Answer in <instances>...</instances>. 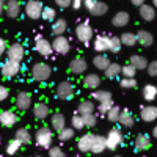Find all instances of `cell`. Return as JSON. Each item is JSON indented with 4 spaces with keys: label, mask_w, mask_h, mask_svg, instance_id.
<instances>
[{
    "label": "cell",
    "mask_w": 157,
    "mask_h": 157,
    "mask_svg": "<svg viewBox=\"0 0 157 157\" xmlns=\"http://www.w3.org/2000/svg\"><path fill=\"white\" fill-rule=\"evenodd\" d=\"M35 157H43V155H35Z\"/></svg>",
    "instance_id": "6125c7cd"
},
{
    "label": "cell",
    "mask_w": 157,
    "mask_h": 157,
    "mask_svg": "<svg viewBox=\"0 0 157 157\" xmlns=\"http://www.w3.org/2000/svg\"><path fill=\"white\" fill-rule=\"evenodd\" d=\"M146 71H148V74H149L151 77H157V60H154V61L148 63Z\"/></svg>",
    "instance_id": "c3c4849f"
},
{
    "label": "cell",
    "mask_w": 157,
    "mask_h": 157,
    "mask_svg": "<svg viewBox=\"0 0 157 157\" xmlns=\"http://www.w3.org/2000/svg\"><path fill=\"white\" fill-rule=\"evenodd\" d=\"M101 80L102 78L98 75V74H86L85 78H83V86L88 88V90H98L99 85H101Z\"/></svg>",
    "instance_id": "7402d4cb"
},
{
    "label": "cell",
    "mask_w": 157,
    "mask_h": 157,
    "mask_svg": "<svg viewBox=\"0 0 157 157\" xmlns=\"http://www.w3.org/2000/svg\"><path fill=\"white\" fill-rule=\"evenodd\" d=\"M71 123H72V129L74 130H82L83 127H85V123H83V118L78 115V113H75L74 116H72V120H71Z\"/></svg>",
    "instance_id": "b9f144b4"
},
{
    "label": "cell",
    "mask_w": 157,
    "mask_h": 157,
    "mask_svg": "<svg viewBox=\"0 0 157 157\" xmlns=\"http://www.w3.org/2000/svg\"><path fill=\"white\" fill-rule=\"evenodd\" d=\"M14 138L21 143V145H30V141H32V135L29 132V129H25V127L16 130V137Z\"/></svg>",
    "instance_id": "4dcf8cb0"
},
{
    "label": "cell",
    "mask_w": 157,
    "mask_h": 157,
    "mask_svg": "<svg viewBox=\"0 0 157 157\" xmlns=\"http://www.w3.org/2000/svg\"><path fill=\"white\" fill-rule=\"evenodd\" d=\"M120 74H121V66L118 63H110L109 68L104 71V75H105L107 78H110V80L112 78H116Z\"/></svg>",
    "instance_id": "836d02e7"
},
{
    "label": "cell",
    "mask_w": 157,
    "mask_h": 157,
    "mask_svg": "<svg viewBox=\"0 0 157 157\" xmlns=\"http://www.w3.org/2000/svg\"><path fill=\"white\" fill-rule=\"evenodd\" d=\"M17 123V115L13 110H2L0 112V124L3 127H13Z\"/></svg>",
    "instance_id": "9a60e30c"
},
{
    "label": "cell",
    "mask_w": 157,
    "mask_h": 157,
    "mask_svg": "<svg viewBox=\"0 0 157 157\" xmlns=\"http://www.w3.org/2000/svg\"><path fill=\"white\" fill-rule=\"evenodd\" d=\"M107 11H109V5L98 0V2L94 3V6H93V10L90 11V14H91V16H104Z\"/></svg>",
    "instance_id": "d590c367"
},
{
    "label": "cell",
    "mask_w": 157,
    "mask_h": 157,
    "mask_svg": "<svg viewBox=\"0 0 157 157\" xmlns=\"http://www.w3.org/2000/svg\"><path fill=\"white\" fill-rule=\"evenodd\" d=\"M123 44H121V39L120 36H112V41H110V50L113 52V54H118V52L121 50Z\"/></svg>",
    "instance_id": "7bdbcfd3"
},
{
    "label": "cell",
    "mask_w": 157,
    "mask_h": 157,
    "mask_svg": "<svg viewBox=\"0 0 157 157\" xmlns=\"http://www.w3.org/2000/svg\"><path fill=\"white\" fill-rule=\"evenodd\" d=\"M54 2H55V5L60 6V8H68V6H71L72 0H54Z\"/></svg>",
    "instance_id": "f907efd6"
},
{
    "label": "cell",
    "mask_w": 157,
    "mask_h": 157,
    "mask_svg": "<svg viewBox=\"0 0 157 157\" xmlns=\"http://www.w3.org/2000/svg\"><path fill=\"white\" fill-rule=\"evenodd\" d=\"M6 55L8 60H14V61H22L25 57V49L21 43H14V44H10L6 49Z\"/></svg>",
    "instance_id": "30bf717a"
},
{
    "label": "cell",
    "mask_w": 157,
    "mask_h": 157,
    "mask_svg": "<svg viewBox=\"0 0 157 157\" xmlns=\"http://www.w3.org/2000/svg\"><path fill=\"white\" fill-rule=\"evenodd\" d=\"M94 109L96 105L93 104V101H82L80 104H78V107H77V113L83 116V115H91V113H94Z\"/></svg>",
    "instance_id": "83f0119b"
},
{
    "label": "cell",
    "mask_w": 157,
    "mask_h": 157,
    "mask_svg": "<svg viewBox=\"0 0 157 157\" xmlns=\"http://www.w3.org/2000/svg\"><path fill=\"white\" fill-rule=\"evenodd\" d=\"M8 96H10V90L6 86H3V85H0V102L5 101Z\"/></svg>",
    "instance_id": "681fc988"
},
{
    "label": "cell",
    "mask_w": 157,
    "mask_h": 157,
    "mask_svg": "<svg viewBox=\"0 0 157 157\" xmlns=\"http://www.w3.org/2000/svg\"><path fill=\"white\" fill-rule=\"evenodd\" d=\"M120 85L123 88H126V90H134V88H137V80H135V77L134 78H124L123 77V80L120 82Z\"/></svg>",
    "instance_id": "f6af8a7d"
},
{
    "label": "cell",
    "mask_w": 157,
    "mask_h": 157,
    "mask_svg": "<svg viewBox=\"0 0 157 157\" xmlns=\"http://www.w3.org/2000/svg\"><path fill=\"white\" fill-rule=\"evenodd\" d=\"M135 74H137V69H135L134 66H130L129 63L124 64V66H121V75H123L124 78H134Z\"/></svg>",
    "instance_id": "8d00e7d4"
},
{
    "label": "cell",
    "mask_w": 157,
    "mask_h": 157,
    "mask_svg": "<svg viewBox=\"0 0 157 157\" xmlns=\"http://www.w3.org/2000/svg\"><path fill=\"white\" fill-rule=\"evenodd\" d=\"M2 13H3V3L0 2V16H2Z\"/></svg>",
    "instance_id": "6f0895ef"
},
{
    "label": "cell",
    "mask_w": 157,
    "mask_h": 157,
    "mask_svg": "<svg viewBox=\"0 0 157 157\" xmlns=\"http://www.w3.org/2000/svg\"><path fill=\"white\" fill-rule=\"evenodd\" d=\"M50 74H52V68L46 61H36L32 66V77L36 82H47Z\"/></svg>",
    "instance_id": "6da1fadb"
},
{
    "label": "cell",
    "mask_w": 157,
    "mask_h": 157,
    "mask_svg": "<svg viewBox=\"0 0 157 157\" xmlns=\"http://www.w3.org/2000/svg\"><path fill=\"white\" fill-rule=\"evenodd\" d=\"M104 149H107L105 138H104L102 135H94L93 145H91V152L93 154H101V152H104Z\"/></svg>",
    "instance_id": "484cf974"
},
{
    "label": "cell",
    "mask_w": 157,
    "mask_h": 157,
    "mask_svg": "<svg viewBox=\"0 0 157 157\" xmlns=\"http://www.w3.org/2000/svg\"><path fill=\"white\" fill-rule=\"evenodd\" d=\"M135 35H137V44H140L143 47H149L154 43V36L148 30H138Z\"/></svg>",
    "instance_id": "ac0fdd59"
},
{
    "label": "cell",
    "mask_w": 157,
    "mask_h": 157,
    "mask_svg": "<svg viewBox=\"0 0 157 157\" xmlns=\"http://www.w3.org/2000/svg\"><path fill=\"white\" fill-rule=\"evenodd\" d=\"M86 69H88V63H86V60L82 58V57H75V58H72L71 63H69V71H71L72 74H75V75L83 74Z\"/></svg>",
    "instance_id": "8fae6325"
},
{
    "label": "cell",
    "mask_w": 157,
    "mask_h": 157,
    "mask_svg": "<svg viewBox=\"0 0 157 157\" xmlns=\"http://www.w3.org/2000/svg\"><path fill=\"white\" fill-rule=\"evenodd\" d=\"M49 157H66V152H64L60 146H54L49 148Z\"/></svg>",
    "instance_id": "bcb514c9"
},
{
    "label": "cell",
    "mask_w": 157,
    "mask_h": 157,
    "mask_svg": "<svg viewBox=\"0 0 157 157\" xmlns=\"http://www.w3.org/2000/svg\"><path fill=\"white\" fill-rule=\"evenodd\" d=\"M120 39H121V44H123V46L132 47V46L137 44V35H135V33H130V32H124V33L120 36Z\"/></svg>",
    "instance_id": "e575fe53"
},
{
    "label": "cell",
    "mask_w": 157,
    "mask_h": 157,
    "mask_svg": "<svg viewBox=\"0 0 157 157\" xmlns=\"http://www.w3.org/2000/svg\"><path fill=\"white\" fill-rule=\"evenodd\" d=\"M152 135H154V138H157V126H154V129H152Z\"/></svg>",
    "instance_id": "9f6ffc18"
},
{
    "label": "cell",
    "mask_w": 157,
    "mask_h": 157,
    "mask_svg": "<svg viewBox=\"0 0 157 157\" xmlns=\"http://www.w3.org/2000/svg\"><path fill=\"white\" fill-rule=\"evenodd\" d=\"M77 157H80V155H77Z\"/></svg>",
    "instance_id": "e7e4bbea"
},
{
    "label": "cell",
    "mask_w": 157,
    "mask_h": 157,
    "mask_svg": "<svg viewBox=\"0 0 157 157\" xmlns=\"http://www.w3.org/2000/svg\"><path fill=\"white\" fill-rule=\"evenodd\" d=\"M98 2V0H83V6L88 10V13L93 10V6H94V3Z\"/></svg>",
    "instance_id": "f5cc1de1"
},
{
    "label": "cell",
    "mask_w": 157,
    "mask_h": 157,
    "mask_svg": "<svg viewBox=\"0 0 157 157\" xmlns=\"http://www.w3.org/2000/svg\"><path fill=\"white\" fill-rule=\"evenodd\" d=\"M50 124H52V127H54V130H57V132H61V130L66 127V118H64L63 113L57 112V113L52 115Z\"/></svg>",
    "instance_id": "ffe728a7"
},
{
    "label": "cell",
    "mask_w": 157,
    "mask_h": 157,
    "mask_svg": "<svg viewBox=\"0 0 157 157\" xmlns=\"http://www.w3.org/2000/svg\"><path fill=\"white\" fill-rule=\"evenodd\" d=\"M52 49H54V52H57V54H60V55H66L71 50V43L64 35L63 36H55L54 41H52Z\"/></svg>",
    "instance_id": "ba28073f"
},
{
    "label": "cell",
    "mask_w": 157,
    "mask_h": 157,
    "mask_svg": "<svg viewBox=\"0 0 157 157\" xmlns=\"http://www.w3.org/2000/svg\"><path fill=\"white\" fill-rule=\"evenodd\" d=\"M123 143V134H121V130L120 129H112L110 132L107 134L105 137V145H107V149H112L115 151L118 146H120Z\"/></svg>",
    "instance_id": "9c48e42d"
},
{
    "label": "cell",
    "mask_w": 157,
    "mask_h": 157,
    "mask_svg": "<svg viewBox=\"0 0 157 157\" xmlns=\"http://www.w3.org/2000/svg\"><path fill=\"white\" fill-rule=\"evenodd\" d=\"M35 141L38 146H41L44 149H49L52 141H54V132L50 130V127H39L35 134Z\"/></svg>",
    "instance_id": "7a4b0ae2"
},
{
    "label": "cell",
    "mask_w": 157,
    "mask_h": 157,
    "mask_svg": "<svg viewBox=\"0 0 157 157\" xmlns=\"http://www.w3.org/2000/svg\"><path fill=\"white\" fill-rule=\"evenodd\" d=\"M143 98H145L148 102L154 101V99L157 98V86L152 85V83L145 85V86H143Z\"/></svg>",
    "instance_id": "d6a6232c"
},
{
    "label": "cell",
    "mask_w": 157,
    "mask_h": 157,
    "mask_svg": "<svg viewBox=\"0 0 157 157\" xmlns=\"http://www.w3.org/2000/svg\"><path fill=\"white\" fill-rule=\"evenodd\" d=\"M75 93V90H74V85L68 80H63L57 85V98L61 99V101H69L72 99Z\"/></svg>",
    "instance_id": "52a82bcc"
},
{
    "label": "cell",
    "mask_w": 157,
    "mask_h": 157,
    "mask_svg": "<svg viewBox=\"0 0 157 157\" xmlns=\"http://www.w3.org/2000/svg\"><path fill=\"white\" fill-rule=\"evenodd\" d=\"M22 145L16 140V138H13V140H10V143L6 145V154H10V155H14L17 151H19V148H21Z\"/></svg>",
    "instance_id": "60d3db41"
},
{
    "label": "cell",
    "mask_w": 157,
    "mask_h": 157,
    "mask_svg": "<svg viewBox=\"0 0 157 157\" xmlns=\"http://www.w3.org/2000/svg\"><path fill=\"white\" fill-rule=\"evenodd\" d=\"M75 36L82 44H88L91 43V38H93V27H91L90 22H80L77 24L75 27Z\"/></svg>",
    "instance_id": "3957f363"
},
{
    "label": "cell",
    "mask_w": 157,
    "mask_h": 157,
    "mask_svg": "<svg viewBox=\"0 0 157 157\" xmlns=\"http://www.w3.org/2000/svg\"><path fill=\"white\" fill-rule=\"evenodd\" d=\"M83 118V123H85V127H94L96 126V123H98V116L94 115V113H91V115H83L82 116Z\"/></svg>",
    "instance_id": "ee69618b"
},
{
    "label": "cell",
    "mask_w": 157,
    "mask_h": 157,
    "mask_svg": "<svg viewBox=\"0 0 157 157\" xmlns=\"http://www.w3.org/2000/svg\"><path fill=\"white\" fill-rule=\"evenodd\" d=\"M129 64L134 66L137 71H141V69H146L148 68V60L141 55H132L129 58Z\"/></svg>",
    "instance_id": "4316f807"
},
{
    "label": "cell",
    "mask_w": 157,
    "mask_h": 157,
    "mask_svg": "<svg viewBox=\"0 0 157 157\" xmlns=\"http://www.w3.org/2000/svg\"><path fill=\"white\" fill-rule=\"evenodd\" d=\"M113 157H121V155H113Z\"/></svg>",
    "instance_id": "94428289"
},
{
    "label": "cell",
    "mask_w": 157,
    "mask_h": 157,
    "mask_svg": "<svg viewBox=\"0 0 157 157\" xmlns=\"http://www.w3.org/2000/svg\"><path fill=\"white\" fill-rule=\"evenodd\" d=\"M91 98L101 104V102L112 101V93H110V91H107V90H94L93 93H91Z\"/></svg>",
    "instance_id": "1f68e13d"
},
{
    "label": "cell",
    "mask_w": 157,
    "mask_h": 157,
    "mask_svg": "<svg viewBox=\"0 0 157 157\" xmlns=\"http://www.w3.org/2000/svg\"><path fill=\"white\" fill-rule=\"evenodd\" d=\"M68 30V22L66 19H57L52 24V35L54 36H63Z\"/></svg>",
    "instance_id": "cb8c5ba5"
},
{
    "label": "cell",
    "mask_w": 157,
    "mask_h": 157,
    "mask_svg": "<svg viewBox=\"0 0 157 157\" xmlns=\"http://www.w3.org/2000/svg\"><path fill=\"white\" fill-rule=\"evenodd\" d=\"M21 71V63L19 61H14V60H5L0 66V72L5 78H13L16 77Z\"/></svg>",
    "instance_id": "277c9868"
},
{
    "label": "cell",
    "mask_w": 157,
    "mask_h": 157,
    "mask_svg": "<svg viewBox=\"0 0 157 157\" xmlns=\"http://www.w3.org/2000/svg\"><path fill=\"white\" fill-rule=\"evenodd\" d=\"M0 145H2V138H0Z\"/></svg>",
    "instance_id": "be15d7a7"
},
{
    "label": "cell",
    "mask_w": 157,
    "mask_h": 157,
    "mask_svg": "<svg viewBox=\"0 0 157 157\" xmlns=\"http://www.w3.org/2000/svg\"><path fill=\"white\" fill-rule=\"evenodd\" d=\"M35 50L38 52L41 57H50L54 49H52V43L47 41V39L41 35H36L35 38Z\"/></svg>",
    "instance_id": "8992f818"
},
{
    "label": "cell",
    "mask_w": 157,
    "mask_h": 157,
    "mask_svg": "<svg viewBox=\"0 0 157 157\" xmlns=\"http://www.w3.org/2000/svg\"><path fill=\"white\" fill-rule=\"evenodd\" d=\"M93 138L94 135L88 132V134H83L80 138L77 140V149L80 152H91V145H93Z\"/></svg>",
    "instance_id": "5bb4252c"
},
{
    "label": "cell",
    "mask_w": 157,
    "mask_h": 157,
    "mask_svg": "<svg viewBox=\"0 0 157 157\" xmlns=\"http://www.w3.org/2000/svg\"><path fill=\"white\" fill-rule=\"evenodd\" d=\"M129 21H130L129 13L118 11L116 14L113 16V19H112V25H113V27H116V29H121V27H126V25L129 24Z\"/></svg>",
    "instance_id": "d6986e66"
},
{
    "label": "cell",
    "mask_w": 157,
    "mask_h": 157,
    "mask_svg": "<svg viewBox=\"0 0 157 157\" xmlns=\"http://www.w3.org/2000/svg\"><path fill=\"white\" fill-rule=\"evenodd\" d=\"M118 123H120L123 127H132L135 124V120H134V115L130 113L129 110H121L120 113V120H118Z\"/></svg>",
    "instance_id": "f1b7e54d"
},
{
    "label": "cell",
    "mask_w": 157,
    "mask_h": 157,
    "mask_svg": "<svg viewBox=\"0 0 157 157\" xmlns=\"http://www.w3.org/2000/svg\"><path fill=\"white\" fill-rule=\"evenodd\" d=\"M71 6H72L74 10H80V8L83 6V0H72Z\"/></svg>",
    "instance_id": "db71d44e"
},
{
    "label": "cell",
    "mask_w": 157,
    "mask_h": 157,
    "mask_svg": "<svg viewBox=\"0 0 157 157\" xmlns=\"http://www.w3.org/2000/svg\"><path fill=\"white\" fill-rule=\"evenodd\" d=\"M152 6H155V8H157V0H152Z\"/></svg>",
    "instance_id": "680465c9"
},
{
    "label": "cell",
    "mask_w": 157,
    "mask_h": 157,
    "mask_svg": "<svg viewBox=\"0 0 157 157\" xmlns=\"http://www.w3.org/2000/svg\"><path fill=\"white\" fill-rule=\"evenodd\" d=\"M140 116L143 121L146 123H152L154 120H157V107L154 105H146L140 110Z\"/></svg>",
    "instance_id": "44dd1931"
},
{
    "label": "cell",
    "mask_w": 157,
    "mask_h": 157,
    "mask_svg": "<svg viewBox=\"0 0 157 157\" xmlns=\"http://www.w3.org/2000/svg\"><path fill=\"white\" fill-rule=\"evenodd\" d=\"M5 11H6V16H8V17L16 19V17L21 14V11H22L21 2H19V0H8L6 6H5Z\"/></svg>",
    "instance_id": "2e32d148"
},
{
    "label": "cell",
    "mask_w": 157,
    "mask_h": 157,
    "mask_svg": "<svg viewBox=\"0 0 157 157\" xmlns=\"http://www.w3.org/2000/svg\"><path fill=\"white\" fill-rule=\"evenodd\" d=\"M130 3H132L134 6H143V5H145V0H130Z\"/></svg>",
    "instance_id": "11a10c76"
},
{
    "label": "cell",
    "mask_w": 157,
    "mask_h": 157,
    "mask_svg": "<svg viewBox=\"0 0 157 157\" xmlns=\"http://www.w3.org/2000/svg\"><path fill=\"white\" fill-rule=\"evenodd\" d=\"M135 151H146V149H149L151 148V137L149 135H146V134H138L137 137H135Z\"/></svg>",
    "instance_id": "e0dca14e"
},
{
    "label": "cell",
    "mask_w": 157,
    "mask_h": 157,
    "mask_svg": "<svg viewBox=\"0 0 157 157\" xmlns=\"http://www.w3.org/2000/svg\"><path fill=\"white\" fill-rule=\"evenodd\" d=\"M33 115L36 120H46V118L50 115V110L47 107V104L44 102H38L35 104V107H33Z\"/></svg>",
    "instance_id": "603a6c76"
},
{
    "label": "cell",
    "mask_w": 157,
    "mask_h": 157,
    "mask_svg": "<svg viewBox=\"0 0 157 157\" xmlns=\"http://www.w3.org/2000/svg\"><path fill=\"white\" fill-rule=\"evenodd\" d=\"M6 49H8V43L3 38H0V57H2L3 54H6Z\"/></svg>",
    "instance_id": "816d5d0a"
},
{
    "label": "cell",
    "mask_w": 157,
    "mask_h": 157,
    "mask_svg": "<svg viewBox=\"0 0 157 157\" xmlns=\"http://www.w3.org/2000/svg\"><path fill=\"white\" fill-rule=\"evenodd\" d=\"M110 41L112 36L109 35H99L94 38V50L99 54H105L107 50H110Z\"/></svg>",
    "instance_id": "4fadbf2b"
},
{
    "label": "cell",
    "mask_w": 157,
    "mask_h": 157,
    "mask_svg": "<svg viewBox=\"0 0 157 157\" xmlns=\"http://www.w3.org/2000/svg\"><path fill=\"white\" fill-rule=\"evenodd\" d=\"M120 113H121V107L113 105V107L107 112V120L112 121V123H116L118 120H120Z\"/></svg>",
    "instance_id": "74e56055"
},
{
    "label": "cell",
    "mask_w": 157,
    "mask_h": 157,
    "mask_svg": "<svg viewBox=\"0 0 157 157\" xmlns=\"http://www.w3.org/2000/svg\"><path fill=\"white\" fill-rule=\"evenodd\" d=\"M0 2H2V3H3V2H8V0H0Z\"/></svg>",
    "instance_id": "91938a15"
},
{
    "label": "cell",
    "mask_w": 157,
    "mask_h": 157,
    "mask_svg": "<svg viewBox=\"0 0 157 157\" xmlns=\"http://www.w3.org/2000/svg\"><path fill=\"white\" fill-rule=\"evenodd\" d=\"M140 16H141L143 21H146V22L152 21V19L155 17V10H154V6L146 5V3L143 5V6H140Z\"/></svg>",
    "instance_id": "f546056e"
},
{
    "label": "cell",
    "mask_w": 157,
    "mask_h": 157,
    "mask_svg": "<svg viewBox=\"0 0 157 157\" xmlns=\"http://www.w3.org/2000/svg\"><path fill=\"white\" fill-rule=\"evenodd\" d=\"M115 105V104H113V101H107V102H101L99 104V107H98V110L102 113V115H107V112L112 109Z\"/></svg>",
    "instance_id": "7dc6e473"
},
{
    "label": "cell",
    "mask_w": 157,
    "mask_h": 157,
    "mask_svg": "<svg viewBox=\"0 0 157 157\" xmlns=\"http://www.w3.org/2000/svg\"><path fill=\"white\" fill-rule=\"evenodd\" d=\"M110 58L105 55V54H99L93 58V64H94V68L99 69V71H105L109 68V64H110Z\"/></svg>",
    "instance_id": "d4e9b609"
},
{
    "label": "cell",
    "mask_w": 157,
    "mask_h": 157,
    "mask_svg": "<svg viewBox=\"0 0 157 157\" xmlns=\"http://www.w3.org/2000/svg\"><path fill=\"white\" fill-rule=\"evenodd\" d=\"M43 8H44V5L41 3V0H29V2L25 3V14L33 21L41 19Z\"/></svg>",
    "instance_id": "5b68a950"
},
{
    "label": "cell",
    "mask_w": 157,
    "mask_h": 157,
    "mask_svg": "<svg viewBox=\"0 0 157 157\" xmlns=\"http://www.w3.org/2000/svg\"><path fill=\"white\" fill-rule=\"evenodd\" d=\"M16 107L22 112L29 110L32 107V94L29 91H19L16 96Z\"/></svg>",
    "instance_id": "7c38bea8"
},
{
    "label": "cell",
    "mask_w": 157,
    "mask_h": 157,
    "mask_svg": "<svg viewBox=\"0 0 157 157\" xmlns=\"http://www.w3.org/2000/svg\"><path fill=\"white\" fill-rule=\"evenodd\" d=\"M57 17V13H55V10L52 8V6H44L43 8V14H41V19H44V21H54Z\"/></svg>",
    "instance_id": "ab89813d"
},
{
    "label": "cell",
    "mask_w": 157,
    "mask_h": 157,
    "mask_svg": "<svg viewBox=\"0 0 157 157\" xmlns=\"http://www.w3.org/2000/svg\"><path fill=\"white\" fill-rule=\"evenodd\" d=\"M74 134H75V130H74L72 127H64L61 132H58V138H60L61 141H69V140L74 137Z\"/></svg>",
    "instance_id": "f35d334b"
}]
</instances>
